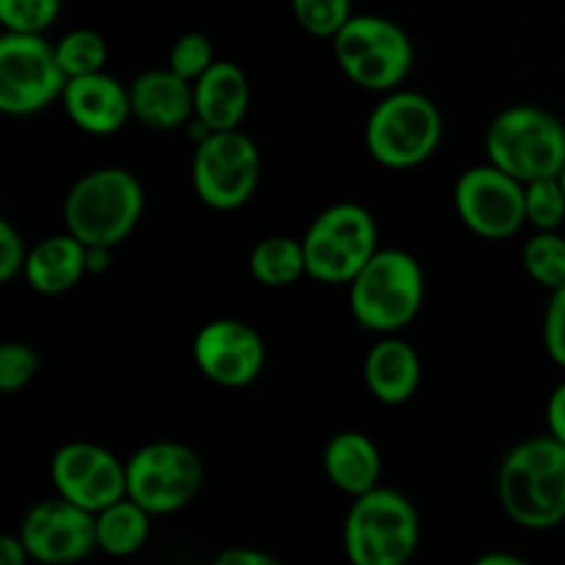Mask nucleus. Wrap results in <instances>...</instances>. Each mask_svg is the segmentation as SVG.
I'll return each instance as SVG.
<instances>
[{
    "instance_id": "32",
    "label": "nucleus",
    "mask_w": 565,
    "mask_h": 565,
    "mask_svg": "<svg viewBox=\"0 0 565 565\" xmlns=\"http://www.w3.org/2000/svg\"><path fill=\"white\" fill-rule=\"evenodd\" d=\"M544 348L552 362L565 367V285L552 290V301L544 315Z\"/></svg>"
},
{
    "instance_id": "6",
    "label": "nucleus",
    "mask_w": 565,
    "mask_h": 565,
    "mask_svg": "<svg viewBox=\"0 0 565 565\" xmlns=\"http://www.w3.org/2000/svg\"><path fill=\"white\" fill-rule=\"evenodd\" d=\"M486 158L522 182L561 177L565 125L539 105H511L486 130Z\"/></svg>"
},
{
    "instance_id": "36",
    "label": "nucleus",
    "mask_w": 565,
    "mask_h": 565,
    "mask_svg": "<svg viewBox=\"0 0 565 565\" xmlns=\"http://www.w3.org/2000/svg\"><path fill=\"white\" fill-rule=\"evenodd\" d=\"M31 561V555H28V546L25 541L20 539V533L17 535H0V563L3 565H25Z\"/></svg>"
},
{
    "instance_id": "11",
    "label": "nucleus",
    "mask_w": 565,
    "mask_h": 565,
    "mask_svg": "<svg viewBox=\"0 0 565 565\" xmlns=\"http://www.w3.org/2000/svg\"><path fill=\"white\" fill-rule=\"evenodd\" d=\"M452 204L463 226L483 241H508L527 224L524 182L494 163L463 171L452 188Z\"/></svg>"
},
{
    "instance_id": "4",
    "label": "nucleus",
    "mask_w": 565,
    "mask_h": 565,
    "mask_svg": "<svg viewBox=\"0 0 565 565\" xmlns=\"http://www.w3.org/2000/svg\"><path fill=\"white\" fill-rule=\"evenodd\" d=\"M445 138L439 105L419 92L384 94L364 125V147L384 169H417L436 154Z\"/></svg>"
},
{
    "instance_id": "18",
    "label": "nucleus",
    "mask_w": 565,
    "mask_h": 565,
    "mask_svg": "<svg viewBox=\"0 0 565 565\" xmlns=\"http://www.w3.org/2000/svg\"><path fill=\"white\" fill-rule=\"evenodd\" d=\"M419 381H423V362L406 340L386 334L370 348L364 359V384L375 401L401 406L417 395Z\"/></svg>"
},
{
    "instance_id": "23",
    "label": "nucleus",
    "mask_w": 565,
    "mask_h": 565,
    "mask_svg": "<svg viewBox=\"0 0 565 565\" xmlns=\"http://www.w3.org/2000/svg\"><path fill=\"white\" fill-rule=\"evenodd\" d=\"M248 270L263 287H290L301 276H307V259H303V243L287 235L263 237L252 248Z\"/></svg>"
},
{
    "instance_id": "7",
    "label": "nucleus",
    "mask_w": 565,
    "mask_h": 565,
    "mask_svg": "<svg viewBox=\"0 0 565 565\" xmlns=\"http://www.w3.org/2000/svg\"><path fill=\"white\" fill-rule=\"evenodd\" d=\"M340 70L364 92L390 94L403 86L414 66V44L397 22L381 14H353L334 39Z\"/></svg>"
},
{
    "instance_id": "5",
    "label": "nucleus",
    "mask_w": 565,
    "mask_h": 565,
    "mask_svg": "<svg viewBox=\"0 0 565 565\" xmlns=\"http://www.w3.org/2000/svg\"><path fill=\"white\" fill-rule=\"evenodd\" d=\"M419 546V513L406 494L375 486L342 524V550L353 565H406Z\"/></svg>"
},
{
    "instance_id": "12",
    "label": "nucleus",
    "mask_w": 565,
    "mask_h": 565,
    "mask_svg": "<svg viewBox=\"0 0 565 565\" xmlns=\"http://www.w3.org/2000/svg\"><path fill=\"white\" fill-rule=\"evenodd\" d=\"M20 539L25 541L33 563H77L97 550V513L58 494L36 502L22 516Z\"/></svg>"
},
{
    "instance_id": "38",
    "label": "nucleus",
    "mask_w": 565,
    "mask_h": 565,
    "mask_svg": "<svg viewBox=\"0 0 565 565\" xmlns=\"http://www.w3.org/2000/svg\"><path fill=\"white\" fill-rule=\"evenodd\" d=\"M561 185H563V191H565V169L561 171Z\"/></svg>"
},
{
    "instance_id": "17",
    "label": "nucleus",
    "mask_w": 565,
    "mask_h": 565,
    "mask_svg": "<svg viewBox=\"0 0 565 565\" xmlns=\"http://www.w3.org/2000/svg\"><path fill=\"white\" fill-rule=\"evenodd\" d=\"M252 105L248 77L235 61L218 58L199 81H193V108L204 130H235Z\"/></svg>"
},
{
    "instance_id": "31",
    "label": "nucleus",
    "mask_w": 565,
    "mask_h": 565,
    "mask_svg": "<svg viewBox=\"0 0 565 565\" xmlns=\"http://www.w3.org/2000/svg\"><path fill=\"white\" fill-rule=\"evenodd\" d=\"M39 373V353L25 342H3L0 345V392L17 395L25 390Z\"/></svg>"
},
{
    "instance_id": "1",
    "label": "nucleus",
    "mask_w": 565,
    "mask_h": 565,
    "mask_svg": "<svg viewBox=\"0 0 565 565\" xmlns=\"http://www.w3.org/2000/svg\"><path fill=\"white\" fill-rule=\"evenodd\" d=\"M502 511L519 527L544 533L565 522V445L555 436L524 439L502 458L497 475Z\"/></svg>"
},
{
    "instance_id": "37",
    "label": "nucleus",
    "mask_w": 565,
    "mask_h": 565,
    "mask_svg": "<svg viewBox=\"0 0 565 565\" xmlns=\"http://www.w3.org/2000/svg\"><path fill=\"white\" fill-rule=\"evenodd\" d=\"M478 565H527V561L513 552H486L478 557Z\"/></svg>"
},
{
    "instance_id": "13",
    "label": "nucleus",
    "mask_w": 565,
    "mask_h": 565,
    "mask_svg": "<svg viewBox=\"0 0 565 565\" xmlns=\"http://www.w3.org/2000/svg\"><path fill=\"white\" fill-rule=\"evenodd\" d=\"M50 478L55 494L92 513L127 497V463L94 441H70L58 447L50 463Z\"/></svg>"
},
{
    "instance_id": "22",
    "label": "nucleus",
    "mask_w": 565,
    "mask_h": 565,
    "mask_svg": "<svg viewBox=\"0 0 565 565\" xmlns=\"http://www.w3.org/2000/svg\"><path fill=\"white\" fill-rule=\"evenodd\" d=\"M303 243V259H307V276L309 279L320 281V285L342 287L351 285L356 279L359 270L364 268L362 259L345 246V243L337 241L331 232H326L323 226H318L312 221L307 230V235L301 237Z\"/></svg>"
},
{
    "instance_id": "15",
    "label": "nucleus",
    "mask_w": 565,
    "mask_h": 565,
    "mask_svg": "<svg viewBox=\"0 0 565 565\" xmlns=\"http://www.w3.org/2000/svg\"><path fill=\"white\" fill-rule=\"evenodd\" d=\"M61 103L72 125L88 136H114L132 116L130 86L105 72L70 77Z\"/></svg>"
},
{
    "instance_id": "8",
    "label": "nucleus",
    "mask_w": 565,
    "mask_h": 565,
    "mask_svg": "<svg viewBox=\"0 0 565 565\" xmlns=\"http://www.w3.org/2000/svg\"><path fill=\"white\" fill-rule=\"evenodd\" d=\"M66 72L44 33L6 31L0 36V110L31 116L64 97Z\"/></svg>"
},
{
    "instance_id": "20",
    "label": "nucleus",
    "mask_w": 565,
    "mask_h": 565,
    "mask_svg": "<svg viewBox=\"0 0 565 565\" xmlns=\"http://www.w3.org/2000/svg\"><path fill=\"white\" fill-rule=\"evenodd\" d=\"M88 270V246L77 241L72 232L66 235H53L39 241L28 252L25 276L28 285L42 296H61L72 290Z\"/></svg>"
},
{
    "instance_id": "19",
    "label": "nucleus",
    "mask_w": 565,
    "mask_h": 565,
    "mask_svg": "<svg viewBox=\"0 0 565 565\" xmlns=\"http://www.w3.org/2000/svg\"><path fill=\"white\" fill-rule=\"evenodd\" d=\"M381 450L362 430L331 436L323 450V472L331 486L348 497H362L381 486Z\"/></svg>"
},
{
    "instance_id": "25",
    "label": "nucleus",
    "mask_w": 565,
    "mask_h": 565,
    "mask_svg": "<svg viewBox=\"0 0 565 565\" xmlns=\"http://www.w3.org/2000/svg\"><path fill=\"white\" fill-rule=\"evenodd\" d=\"M522 263L530 279L546 290H557L565 285V237L557 235V230L535 232L524 243Z\"/></svg>"
},
{
    "instance_id": "14",
    "label": "nucleus",
    "mask_w": 565,
    "mask_h": 565,
    "mask_svg": "<svg viewBox=\"0 0 565 565\" xmlns=\"http://www.w3.org/2000/svg\"><path fill=\"white\" fill-rule=\"evenodd\" d=\"M265 340L254 326L235 318L210 320L193 340V362L199 373L224 390L254 384L265 367Z\"/></svg>"
},
{
    "instance_id": "9",
    "label": "nucleus",
    "mask_w": 565,
    "mask_h": 565,
    "mask_svg": "<svg viewBox=\"0 0 565 565\" xmlns=\"http://www.w3.org/2000/svg\"><path fill=\"white\" fill-rule=\"evenodd\" d=\"M259 177H263L259 149L241 127L207 130L193 152V191L207 207L221 213L243 207L257 191Z\"/></svg>"
},
{
    "instance_id": "29",
    "label": "nucleus",
    "mask_w": 565,
    "mask_h": 565,
    "mask_svg": "<svg viewBox=\"0 0 565 565\" xmlns=\"http://www.w3.org/2000/svg\"><path fill=\"white\" fill-rule=\"evenodd\" d=\"M64 0H0V22L6 31L44 33L58 20Z\"/></svg>"
},
{
    "instance_id": "16",
    "label": "nucleus",
    "mask_w": 565,
    "mask_h": 565,
    "mask_svg": "<svg viewBox=\"0 0 565 565\" xmlns=\"http://www.w3.org/2000/svg\"><path fill=\"white\" fill-rule=\"evenodd\" d=\"M132 119L149 130L169 132L196 119L193 108V83L177 75L171 66L147 70L130 83Z\"/></svg>"
},
{
    "instance_id": "27",
    "label": "nucleus",
    "mask_w": 565,
    "mask_h": 565,
    "mask_svg": "<svg viewBox=\"0 0 565 565\" xmlns=\"http://www.w3.org/2000/svg\"><path fill=\"white\" fill-rule=\"evenodd\" d=\"M524 210H527V224L535 226V232L561 230L565 221V191L561 177L524 182Z\"/></svg>"
},
{
    "instance_id": "10",
    "label": "nucleus",
    "mask_w": 565,
    "mask_h": 565,
    "mask_svg": "<svg viewBox=\"0 0 565 565\" xmlns=\"http://www.w3.org/2000/svg\"><path fill=\"white\" fill-rule=\"evenodd\" d=\"M202 483V458L180 441H152L127 461V497L152 516H169L188 508Z\"/></svg>"
},
{
    "instance_id": "34",
    "label": "nucleus",
    "mask_w": 565,
    "mask_h": 565,
    "mask_svg": "<svg viewBox=\"0 0 565 565\" xmlns=\"http://www.w3.org/2000/svg\"><path fill=\"white\" fill-rule=\"evenodd\" d=\"M215 565H279L274 555L263 550H252V546H230V550L215 555Z\"/></svg>"
},
{
    "instance_id": "28",
    "label": "nucleus",
    "mask_w": 565,
    "mask_h": 565,
    "mask_svg": "<svg viewBox=\"0 0 565 565\" xmlns=\"http://www.w3.org/2000/svg\"><path fill=\"white\" fill-rule=\"evenodd\" d=\"M298 25L318 39H334L353 17L351 0H290Z\"/></svg>"
},
{
    "instance_id": "24",
    "label": "nucleus",
    "mask_w": 565,
    "mask_h": 565,
    "mask_svg": "<svg viewBox=\"0 0 565 565\" xmlns=\"http://www.w3.org/2000/svg\"><path fill=\"white\" fill-rule=\"evenodd\" d=\"M315 224L323 226L326 232L345 243L362 263H367L375 252H379V224H375L373 213L362 204L340 202L326 207L323 213L315 218Z\"/></svg>"
},
{
    "instance_id": "35",
    "label": "nucleus",
    "mask_w": 565,
    "mask_h": 565,
    "mask_svg": "<svg viewBox=\"0 0 565 565\" xmlns=\"http://www.w3.org/2000/svg\"><path fill=\"white\" fill-rule=\"evenodd\" d=\"M546 428L565 445V381L552 392L550 403H546Z\"/></svg>"
},
{
    "instance_id": "2",
    "label": "nucleus",
    "mask_w": 565,
    "mask_h": 565,
    "mask_svg": "<svg viewBox=\"0 0 565 565\" xmlns=\"http://www.w3.org/2000/svg\"><path fill=\"white\" fill-rule=\"evenodd\" d=\"M143 215V188L119 166L83 174L64 199L66 232L88 248H114L132 235Z\"/></svg>"
},
{
    "instance_id": "30",
    "label": "nucleus",
    "mask_w": 565,
    "mask_h": 565,
    "mask_svg": "<svg viewBox=\"0 0 565 565\" xmlns=\"http://www.w3.org/2000/svg\"><path fill=\"white\" fill-rule=\"evenodd\" d=\"M215 50L213 42L204 36L202 31H188L171 44V53H169V66L182 75L185 81H199L210 66L215 64Z\"/></svg>"
},
{
    "instance_id": "21",
    "label": "nucleus",
    "mask_w": 565,
    "mask_h": 565,
    "mask_svg": "<svg viewBox=\"0 0 565 565\" xmlns=\"http://www.w3.org/2000/svg\"><path fill=\"white\" fill-rule=\"evenodd\" d=\"M149 530H152V513L125 497L97 513V550L110 557L136 555L147 544Z\"/></svg>"
},
{
    "instance_id": "26",
    "label": "nucleus",
    "mask_w": 565,
    "mask_h": 565,
    "mask_svg": "<svg viewBox=\"0 0 565 565\" xmlns=\"http://www.w3.org/2000/svg\"><path fill=\"white\" fill-rule=\"evenodd\" d=\"M55 55H58V64L66 77L94 75V72L105 70L108 42L103 33L92 31V28H75L55 42Z\"/></svg>"
},
{
    "instance_id": "33",
    "label": "nucleus",
    "mask_w": 565,
    "mask_h": 565,
    "mask_svg": "<svg viewBox=\"0 0 565 565\" xmlns=\"http://www.w3.org/2000/svg\"><path fill=\"white\" fill-rule=\"evenodd\" d=\"M31 248L11 221H0V281L9 285L25 270V259Z\"/></svg>"
},
{
    "instance_id": "3",
    "label": "nucleus",
    "mask_w": 565,
    "mask_h": 565,
    "mask_svg": "<svg viewBox=\"0 0 565 565\" xmlns=\"http://www.w3.org/2000/svg\"><path fill=\"white\" fill-rule=\"evenodd\" d=\"M348 287L353 318L375 334L406 329L425 301L423 265L403 248H379Z\"/></svg>"
}]
</instances>
